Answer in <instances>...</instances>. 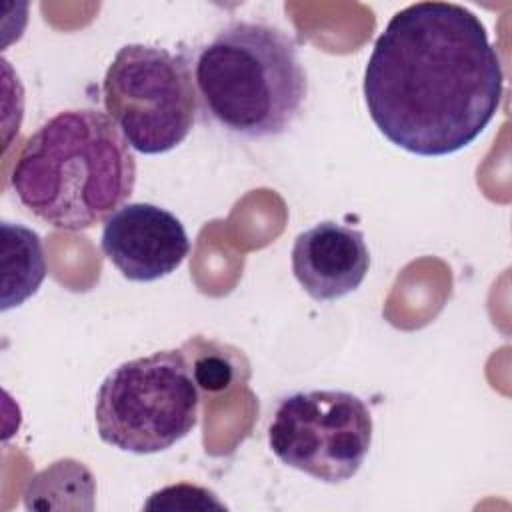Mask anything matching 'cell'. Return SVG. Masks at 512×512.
I'll list each match as a JSON object with an SVG mask.
<instances>
[{
	"instance_id": "obj_1",
	"label": "cell",
	"mask_w": 512,
	"mask_h": 512,
	"mask_svg": "<svg viewBox=\"0 0 512 512\" xmlns=\"http://www.w3.org/2000/svg\"><path fill=\"white\" fill-rule=\"evenodd\" d=\"M374 126L416 156L472 144L496 116L504 72L482 20L462 4L414 2L376 38L364 68Z\"/></svg>"
},
{
	"instance_id": "obj_2",
	"label": "cell",
	"mask_w": 512,
	"mask_h": 512,
	"mask_svg": "<svg viewBox=\"0 0 512 512\" xmlns=\"http://www.w3.org/2000/svg\"><path fill=\"white\" fill-rule=\"evenodd\" d=\"M136 160L108 118L92 108L62 110L30 134L12 168L20 204L58 230L106 222L134 192Z\"/></svg>"
},
{
	"instance_id": "obj_3",
	"label": "cell",
	"mask_w": 512,
	"mask_h": 512,
	"mask_svg": "<svg viewBox=\"0 0 512 512\" xmlns=\"http://www.w3.org/2000/svg\"><path fill=\"white\" fill-rule=\"evenodd\" d=\"M192 76L204 118L248 140L284 134L308 96L294 38L266 22L236 20L222 28L198 50Z\"/></svg>"
},
{
	"instance_id": "obj_4",
	"label": "cell",
	"mask_w": 512,
	"mask_h": 512,
	"mask_svg": "<svg viewBox=\"0 0 512 512\" xmlns=\"http://www.w3.org/2000/svg\"><path fill=\"white\" fill-rule=\"evenodd\" d=\"M200 394L184 350H158L118 364L96 392L102 442L132 454L168 450L198 422Z\"/></svg>"
},
{
	"instance_id": "obj_5",
	"label": "cell",
	"mask_w": 512,
	"mask_h": 512,
	"mask_svg": "<svg viewBox=\"0 0 512 512\" xmlns=\"http://www.w3.org/2000/svg\"><path fill=\"white\" fill-rule=\"evenodd\" d=\"M102 100L108 118L140 154H164L182 144L198 112L188 60L148 44H126L114 54Z\"/></svg>"
},
{
	"instance_id": "obj_6",
	"label": "cell",
	"mask_w": 512,
	"mask_h": 512,
	"mask_svg": "<svg viewBox=\"0 0 512 512\" xmlns=\"http://www.w3.org/2000/svg\"><path fill=\"white\" fill-rule=\"evenodd\" d=\"M372 414L346 390H300L284 396L268 426V446L286 466L320 482L358 474L372 444Z\"/></svg>"
},
{
	"instance_id": "obj_7",
	"label": "cell",
	"mask_w": 512,
	"mask_h": 512,
	"mask_svg": "<svg viewBox=\"0 0 512 512\" xmlns=\"http://www.w3.org/2000/svg\"><path fill=\"white\" fill-rule=\"evenodd\" d=\"M100 248L130 282H154L172 274L188 256L184 224L150 202L120 206L102 228Z\"/></svg>"
},
{
	"instance_id": "obj_8",
	"label": "cell",
	"mask_w": 512,
	"mask_h": 512,
	"mask_svg": "<svg viewBox=\"0 0 512 512\" xmlns=\"http://www.w3.org/2000/svg\"><path fill=\"white\" fill-rule=\"evenodd\" d=\"M290 256L294 278L316 302L348 296L360 288L370 268L364 234L332 220L300 232Z\"/></svg>"
},
{
	"instance_id": "obj_9",
	"label": "cell",
	"mask_w": 512,
	"mask_h": 512,
	"mask_svg": "<svg viewBox=\"0 0 512 512\" xmlns=\"http://www.w3.org/2000/svg\"><path fill=\"white\" fill-rule=\"evenodd\" d=\"M2 234V310L24 304L34 296L46 278V258L40 236L4 220Z\"/></svg>"
},
{
	"instance_id": "obj_10",
	"label": "cell",
	"mask_w": 512,
	"mask_h": 512,
	"mask_svg": "<svg viewBox=\"0 0 512 512\" xmlns=\"http://www.w3.org/2000/svg\"><path fill=\"white\" fill-rule=\"evenodd\" d=\"M96 492L94 478L90 470L72 458L56 460L48 468H44L40 474H36L24 492V506L26 508H58L62 496H72L80 508H88L82 504L80 496H86L92 500Z\"/></svg>"
},
{
	"instance_id": "obj_11",
	"label": "cell",
	"mask_w": 512,
	"mask_h": 512,
	"mask_svg": "<svg viewBox=\"0 0 512 512\" xmlns=\"http://www.w3.org/2000/svg\"><path fill=\"white\" fill-rule=\"evenodd\" d=\"M188 356V354H186ZM190 370L194 376V382L204 392H220L228 388V384L234 380V362L228 354L210 350L200 356H188Z\"/></svg>"
}]
</instances>
